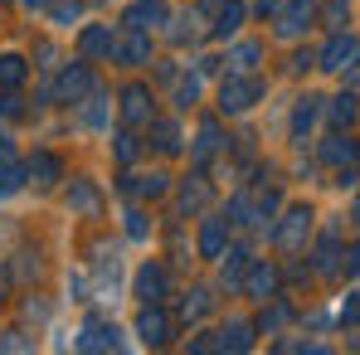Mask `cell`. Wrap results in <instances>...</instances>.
I'll return each mask as SVG.
<instances>
[{
	"mask_svg": "<svg viewBox=\"0 0 360 355\" xmlns=\"http://www.w3.org/2000/svg\"><path fill=\"white\" fill-rule=\"evenodd\" d=\"M34 59H39V68H54V44H49V39H39V49H34Z\"/></svg>",
	"mask_w": 360,
	"mask_h": 355,
	"instance_id": "cell-44",
	"label": "cell"
},
{
	"mask_svg": "<svg viewBox=\"0 0 360 355\" xmlns=\"http://www.w3.org/2000/svg\"><path fill=\"white\" fill-rule=\"evenodd\" d=\"M112 156H117L122 166H131V161L141 156V141H136V127H131V131H117V136H112Z\"/></svg>",
	"mask_w": 360,
	"mask_h": 355,
	"instance_id": "cell-35",
	"label": "cell"
},
{
	"mask_svg": "<svg viewBox=\"0 0 360 355\" xmlns=\"http://www.w3.org/2000/svg\"><path fill=\"white\" fill-rule=\"evenodd\" d=\"M171 331H176V321H171L166 302H141L136 341H141V346H151V351H161V346H171Z\"/></svg>",
	"mask_w": 360,
	"mask_h": 355,
	"instance_id": "cell-3",
	"label": "cell"
},
{
	"mask_svg": "<svg viewBox=\"0 0 360 355\" xmlns=\"http://www.w3.org/2000/svg\"><path fill=\"white\" fill-rule=\"evenodd\" d=\"M10 141H15V136H10V131H0V166L15 156V146H10Z\"/></svg>",
	"mask_w": 360,
	"mask_h": 355,
	"instance_id": "cell-48",
	"label": "cell"
},
{
	"mask_svg": "<svg viewBox=\"0 0 360 355\" xmlns=\"http://www.w3.org/2000/svg\"><path fill=\"white\" fill-rule=\"evenodd\" d=\"M321 20H326V30H351V0H326Z\"/></svg>",
	"mask_w": 360,
	"mask_h": 355,
	"instance_id": "cell-36",
	"label": "cell"
},
{
	"mask_svg": "<svg viewBox=\"0 0 360 355\" xmlns=\"http://www.w3.org/2000/svg\"><path fill=\"white\" fill-rule=\"evenodd\" d=\"M93 88H98V78H93L88 63H63L59 78H54V88H49V98H54V103H68V108H78Z\"/></svg>",
	"mask_w": 360,
	"mask_h": 355,
	"instance_id": "cell-4",
	"label": "cell"
},
{
	"mask_svg": "<svg viewBox=\"0 0 360 355\" xmlns=\"http://www.w3.org/2000/svg\"><path fill=\"white\" fill-rule=\"evenodd\" d=\"M210 205V185H205V176H185L176 185V214L185 219V214H200Z\"/></svg>",
	"mask_w": 360,
	"mask_h": 355,
	"instance_id": "cell-20",
	"label": "cell"
},
{
	"mask_svg": "<svg viewBox=\"0 0 360 355\" xmlns=\"http://www.w3.org/2000/svg\"><path fill=\"white\" fill-rule=\"evenodd\" d=\"M351 224H360V195H356V205H351Z\"/></svg>",
	"mask_w": 360,
	"mask_h": 355,
	"instance_id": "cell-50",
	"label": "cell"
},
{
	"mask_svg": "<svg viewBox=\"0 0 360 355\" xmlns=\"http://www.w3.org/2000/svg\"><path fill=\"white\" fill-rule=\"evenodd\" d=\"M311 224H316V209L311 205H292V209H283L278 224H268V243L283 248V253H302L307 238H311Z\"/></svg>",
	"mask_w": 360,
	"mask_h": 355,
	"instance_id": "cell-1",
	"label": "cell"
},
{
	"mask_svg": "<svg viewBox=\"0 0 360 355\" xmlns=\"http://www.w3.org/2000/svg\"><path fill=\"white\" fill-rule=\"evenodd\" d=\"M248 263H253L248 243H234V248H224V253H219V288H224V292H239V288H243Z\"/></svg>",
	"mask_w": 360,
	"mask_h": 355,
	"instance_id": "cell-15",
	"label": "cell"
},
{
	"mask_svg": "<svg viewBox=\"0 0 360 355\" xmlns=\"http://www.w3.org/2000/svg\"><path fill=\"white\" fill-rule=\"evenodd\" d=\"M25 316H30V321H44L49 306H44V302H25Z\"/></svg>",
	"mask_w": 360,
	"mask_h": 355,
	"instance_id": "cell-46",
	"label": "cell"
},
{
	"mask_svg": "<svg viewBox=\"0 0 360 355\" xmlns=\"http://www.w3.org/2000/svg\"><path fill=\"white\" fill-rule=\"evenodd\" d=\"M108 117H112V98L93 88V93L78 103V127H88V131H108Z\"/></svg>",
	"mask_w": 360,
	"mask_h": 355,
	"instance_id": "cell-21",
	"label": "cell"
},
{
	"mask_svg": "<svg viewBox=\"0 0 360 355\" xmlns=\"http://www.w3.org/2000/svg\"><path fill=\"white\" fill-rule=\"evenodd\" d=\"M321 166H336V171H360V141L346 136V131H331L321 146H316Z\"/></svg>",
	"mask_w": 360,
	"mask_h": 355,
	"instance_id": "cell-12",
	"label": "cell"
},
{
	"mask_svg": "<svg viewBox=\"0 0 360 355\" xmlns=\"http://www.w3.org/2000/svg\"><path fill=\"white\" fill-rule=\"evenodd\" d=\"M63 205H68V214H83V219H98L103 214V195H98L93 180H73L68 195H63Z\"/></svg>",
	"mask_w": 360,
	"mask_h": 355,
	"instance_id": "cell-16",
	"label": "cell"
},
{
	"mask_svg": "<svg viewBox=\"0 0 360 355\" xmlns=\"http://www.w3.org/2000/svg\"><path fill=\"white\" fill-rule=\"evenodd\" d=\"M30 180H34L39 190L59 185V180H63V161L54 156V151H34V156H30Z\"/></svg>",
	"mask_w": 360,
	"mask_h": 355,
	"instance_id": "cell-24",
	"label": "cell"
},
{
	"mask_svg": "<svg viewBox=\"0 0 360 355\" xmlns=\"http://www.w3.org/2000/svg\"><path fill=\"white\" fill-rule=\"evenodd\" d=\"M49 5H54V0H20V10H25V15H44Z\"/></svg>",
	"mask_w": 360,
	"mask_h": 355,
	"instance_id": "cell-47",
	"label": "cell"
},
{
	"mask_svg": "<svg viewBox=\"0 0 360 355\" xmlns=\"http://www.w3.org/2000/svg\"><path fill=\"white\" fill-rule=\"evenodd\" d=\"M341 273H346V278H360V238L351 243V248H346V258H341Z\"/></svg>",
	"mask_w": 360,
	"mask_h": 355,
	"instance_id": "cell-42",
	"label": "cell"
},
{
	"mask_svg": "<svg viewBox=\"0 0 360 355\" xmlns=\"http://www.w3.org/2000/svg\"><path fill=\"white\" fill-rule=\"evenodd\" d=\"M0 117H5V122L25 117V98H20V93H15V88H10V93H5V98H0Z\"/></svg>",
	"mask_w": 360,
	"mask_h": 355,
	"instance_id": "cell-38",
	"label": "cell"
},
{
	"mask_svg": "<svg viewBox=\"0 0 360 355\" xmlns=\"http://www.w3.org/2000/svg\"><path fill=\"white\" fill-rule=\"evenodd\" d=\"M122 25H127V30H141V34L166 30V25H171V5H166V0H131V5L122 10Z\"/></svg>",
	"mask_w": 360,
	"mask_h": 355,
	"instance_id": "cell-9",
	"label": "cell"
},
{
	"mask_svg": "<svg viewBox=\"0 0 360 355\" xmlns=\"http://www.w3.org/2000/svg\"><path fill=\"white\" fill-rule=\"evenodd\" d=\"M253 336H258V321H243V316H229L214 336V351H253Z\"/></svg>",
	"mask_w": 360,
	"mask_h": 355,
	"instance_id": "cell-17",
	"label": "cell"
},
{
	"mask_svg": "<svg viewBox=\"0 0 360 355\" xmlns=\"http://www.w3.org/2000/svg\"><path fill=\"white\" fill-rule=\"evenodd\" d=\"M117 63H122V68H146V63H156V59H151V34L127 30V34L117 39Z\"/></svg>",
	"mask_w": 360,
	"mask_h": 355,
	"instance_id": "cell-18",
	"label": "cell"
},
{
	"mask_svg": "<svg viewBox=\"0 0 360 355\" xmlns=\"http://www.w3.org/2000/svg\"><path fill=\"white\" fill-rule=\"evenodd\" d=\"M311 20H321L316 0H288V5H278V15H273L278 39H302V34L311 30Z\"/></svg>",
	"mask_w": 360,
	"mask_h": 355,
	"instance_id": "cell-8",
	"label": "cell"
},
{
	"mask_svg": "<svg viewBox=\"0 0 360 355\" xmlns=\"http://www.w3.org/2000/svg\"><path fill=\"white\" fill-rule=\"evenodd\" d=\"M307 68H316V54L311 49H297L292 54V73H307Z\"/></svg>",
	"mask_w": 360,
	"mask_h": 355,
	"instance_id": "cell-43",
	"label": "cell"
},
{
	"mask_svg": "<svg viewBox=\"0 0 360 355\" xmlns=\"http://www.w3.org/2000/svg\"><path fill=\"white\" fill-rule=\"evenodd\" d=\"M326 122H331L336 131H346V127L360 122V98L351 93V88H341L336 98H326Z\"/></svg>",
	"mask_w": 360,
	"mask_h": 355,
	"instance_id": "cell-22",
	"label": "cell"
},
{
	"mask_svg": "<svg viewBox=\"0 0 360 355\" xmlns=\"http://www.w3.org/2000/svg\"><path fill=\"white\" fill-rule=\"evenodd\" d=\"M131 297L136 302H166L171 297V268L161 258H146L136 273H131Z\"/></svg>",
	"mask_w": 360,
	"mask_h": 355,
	"instance_id": "cell-5",
	"label": "cell"
},
{
	"mask_svg": "<svg viewBox=\"0 0 360 355\" xmlns=\"http://www.w3.org/2000/svg\"><path fill=\"white\" fill-rule=\"evenodd\" d=\"M146 146H156L161 156H176L180 151V122L176 117H156L151 122V141Z\"/></svg>",
	"mask_w": 360,
	"mask_h": 355,
	"instance_id": "cell-26",
	"label": "cell"
},
{
	"mask_svg": "<svg viewBox=\"0 0 360 355\" xmlns=\"http://www.w3.org/2000/svg\"><path fill=\"white\" fill-rule=\"evenodd\" d=\"M68 297L73 302H93L88 297V273H68Z\"/></svg>",
	"mask_w": 360,
	"mask_h": 355,
	"instance_id": "cell-40",
	"label": "cell"
},
{
	"mask_svg": "<svg viewBox=\"0 0 360 355\" xmlns=\"http://www.w3.org/2000/svg\"><path fill=\"white\" fill-rule=\"evenodd\" d=\"M229 229H234L229 214H205V224H200V258L219 263V253L229 248Z\"/></svg>",
	"mask_w": 360,
	"mask_h": 355,
	"instance_id": "cell-14",
	"label": "cell"
},
{
	"mask_svg": "<svg viewBox=\"0 0 360 355\" xmlns=\"http://www.w3.org/2000/svg\"><path fill=\"white\" fill-rule=\"evenodd\" d=\"M25 176H30V166L20 171L15 161H5V166H0V200H10V195H20V190H25Z\"/></svg>",
	"mask_w": 360,
	"mask_h": 355,
	"instance_id": "cell-34",
	"label": "cell"
},
{
	"mask_svg": "<svg viewBox=\"0 0 360 355\" xmlns=\"http://www.w3.org/2000/svg\"><path fill=\"white\" fill-rule=\"evenodd\" d=\"M341 243H336V229H326V238H321V248H316V273L321 278H336L341 273Z\"/></svg>",
	"mask_w": 360,
	"mask_h": 355,
	"instance_id": "cell-29",
	"label": "cell"
},
{
	"mask_svg": "<svg viewBox=\"0 0 360 355\" xmlns=\"http://www.w3.org/2000/svg\"><path fill=\"white\" fill-rule=\"evenodd\" d=\"M243 20H248V10H243L239 0H229L219 15H214V30H210V39H234L243 30Z\"/></svg>",
	"mask_w": 360,
	"mask_h": 355,
	"instance_id": "cell-27",
	"label": "cell"
},
{
	"mask_svg": "<svg viewBox=\"0 0 360 355\" xmlns=\"http://www.w3.org/2000/svg\"><path fill=\"white\" fill-rule=\"evenodd\" d=\"M122 219H127V238H146V234H151V224H146V214H141V209H127Z\"/></svg>",
	"mask_w": 360,
	"mask_h": 355,
	"instance_id": "cell-39",
	"label": "cell"
},
{
	"mask_svg": "<svg viewBox=\"0 0 360 355\" xmlns=\"http://www.w3.org/2000/svg\"><path fill=\"white\" fill-rule=\"evenodd\" d=\"M200 93H205V73L195 68V73H180L176 83V112H190L195 103H200Z\"/></svg>",
	"mask_w": 360,
	"mask_h": 355,
	"instance_id": "cell-30",
	"label": "cell"
},
{
	"mask_svg": "<svg viewBox=\"0 0 360 355\" xmlns=\"http://www.w3.org/2000/svg\"><path fill=\"white\" fill-rule=\"evenodd\" d=\"M5 238H10V219L0 214V248H5Z\"/></svg>",
	"mask_w": 360,
	"mask_h": 355,
	"instance_id": "cell-49",
	"label": "cell"
},
{
	"mask_svg": "<svg viewBox=\"0 0 360 355\" xmlns=\"http://www.w3.org/2000/svg\"><path fill=\"white\" fill-rule=\"evenodd\" d=\"M0 351H34V341H30L25 331H5V341H0Z\"/></svg>",
	"mask_w": 360,
	"mask_h": 355,
	"instance_id": "cell-41",
	"label": "cell"
},
{
	"mask_svg": "<svg viewBox=\"0 0 360 355\" xmlns=\"http://www.w3.org/2000/svg\"><path fill=\"white\" fill-rule=\"evenodd\" d=\"M351 346H356V351H360V336H356V341H351Z\"/></svg>",
	"mask_w": 360,
	"mask_h": 355,
	"instance_id": "cell-51",
	"label": "cell"
},
{
	"mask_svg": "<svg viewBox=\"0 0 360 355\" xmlns=\"http://www.w3.org/2000/svg\"><path fill=\"white\" fill-rule=\"evenodd\" d=\"M73 351H122L117 321H98V316H88V321L78 326V336H73Z\"/></svg>",
	"mask_w": 360,
	"mask_h": 355,
	"instance_id": "cell-11",
	"label": "cell"
},
{
	"mask_svg": "<svg viewBox=\"0 0 360 355\" xmlns=\"http://www.w3.org/2000/svg\"><path fill=\"white\" fill-rule=\"evenodd\" d=\"M278 5H283V0H253V15L268 20V15H278Z\"/></svg>",
	"mask_w": 360,
	"mask_h": 355,
	"instance_id": "cell-45",
	"label": "cell"
},
{
	"mask_svg": "<svg viewBox=\"0 0 360 355\" xmlns=\"http://www.w3.org/2000/svg\"><path fill=\"white\" fill-rule=\"evenodd\" d=\"M117 117H122V127H151V122H156V98H151L146 83H127V88H122Z\"/></svg>",
	"mask_w": 360,
	"mask_h": 355,
	"instance_id": "cell-6",
	"label": "cell"
},
{
	"mask_svg": "<svg viewBox=\"0 0 360 355\" xmlns=\"http://www.w3.org/2000/svg\"><path fill=\"white\" fill-rule=\"evenodd\" d=\"M248 302H258V306H268L273 297H278V263H268V258H253L248 263V278H243L239 288Z\"/></svg>",
	"mask_w": 360,
	"mask_h": 355,
	"instance_id": "cell-10",
	"label": "cell"
},
{
	"mask_svg": "<svg viewBox=\"0 0 360 355\" xmlns=\"http://www.w3.org/2000/svg\"><path fill=\"white\" fill-rule=\"evenodd\" d=\"M44 15L54 20V30H73V25H78V15H83V5H78V0H54Z\"/></svg>",
	"mask_w": 360,
	"mask_h": 355,
	"instance_id": "cell-33",
	"label": "cell"
},
{
	"mask_svg": "<svg viewBox=\"0 0 360 355\" xmlns=\"http://www.w3.org/2000/svg\"><path fill=\"white\" fill-rule=\"evenodd\" d=\"M336 321H341V326H360V288H356V292H346L341 311H336Z\"/></svg>",
	"mask_w": 360,
	"mask_h": 355,
	"instance_id": "cell-37",
	"label": "cell"
},
{
	"mask_svg": "<svg viewBox=\"0 0 360 355\" xmlns=\"http://www.w3.org/2000/svg\"><path fill=\"white\" fill-rule=\"evenodd\" d=\"M25 54H0V88H20L25 83Z\"/></svg>",
	"mask_w": 360,
	"mask_h": 355,
	"instance_id": "cell-32",
	"label": "cell"
},
{
	"mask_svg": "<svg viewBox=\"0 0 360 355\" xmlns=\"http://www.w3.org/2000/svg\"><path fill=\"white\" fill-rule=\"evenodd\" d=\"M360 54V39L351 34V30H331V39L321 44V54H316V68L321 73H346L351 63H356Z\"/></svg>",
	"mask_w": 360,
	"mask_h": 355,
	"instance_id": "cell-7",
	"label": "cell"
},
{
	"mask_svg": "<svg viewBox=\"0 0 360 355\" xmlns=\"http://www.w3.org/2000/svg\"><path fill=\"white\" fill-rule=\"evenodd\" d=\"M210 311H214V288H190V292L180 297V326H195Z\"/></svg>",
	"mask_w": 360,
	"mask_h": 355,
	"instance_id": "cell-23",
	"label": "cell"
},
{
	"mask_svg": "<svg viewBox=\"0 0 360 355\" xmlns=\"http://www.w3.org/2000/svg\"><path fill=\"white\" fill-rule=\"evenodd\" d=\"M224 146H229V141H224V127H219V122H205V127H200V141H195V161L205 166V161H214Z\"/></svg>",
	"mask_w": 360,
	"mask_h": 355,
	"instance_id": "cell-28",
	"label": "cell"
},
{
	"mask_svg": "<svg viewBox=\"0 0 360 355\" xmlns=\"http://www.w3.org/2000/svg\"><path fill=\"white\" fill-rule=\"evenodd\" d=\"M263 44L258 39H239L234 49H229V73H258V63H263Z\"/></svg>",
	"mask_w": 360,
	"mask_h": 355,
	"instance_id": "cell-25",
	"label": "cell"
},
{
	"mask_svg": "<svg viewBox=\"0 0 360 355\" xmlns=\"http://www.w3.org/2000/svg\"><path fill=\"white\" fill-rule=\"evenodd\" d=\"M326 112V98H316V93H302L297 108H292V141L297 146H307V131L316 127V117Z\"/></svg>",
	"mask_w": 360,
	"mask_h": 355,
	"instance_id": "cell-19",
	"label": "cell"
},
{
	"mask_svg": "<svg viewBox=\"0 0 360 355\" xmlns=\"http://www.w3.org/2000/svg\"><path fill=\"white\" fill-rule=\"evenodd\" d=\"M78 54L83 59H117V30L112 25H83L78 30Z\"/></svg>",
	"mask_w": 360,
	"mask_h": 355,
	"instance_id": "cell-13",
	"label": "cell"
},
{
	"mask_svg": "<svg viewBox=\"0 0 360 355\" xmlns=\"http://www.w3.org/2000/svg\"><path fill=\"white\" fill-rule=\"evenodd\" d=\"M258 98H263V78H258V73H229V78L219 83V112H224V117L253 112Z\"/></svg>",
	"mask_w": 360,
	"mask_h": 355,
	"instance_id": "cell-2",
	"label": "cell"
},
{
	"mask_svg": "<svg viewBox=\"0 0 360 355\" xmlns=\"http://www.w3.org/2000/svg\"><path fill=\"white\" fill-rule=\"evenodd\" d=\"M288 321H292V306H288L283 297H273V302H268V311L258 316V336H278Z\"/></svg>",
	"mask_w": 360,
	"mask_h": 355,
	"instance_id": "cell-31",
	"label": "cell"
}]
</instances>
